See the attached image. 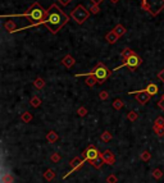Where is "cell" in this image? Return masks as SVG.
<instances>
[{"label": "cell", "mask_w": 164, "mask_h": 183, "mask_svg": "<svg viewBox=\"0 0 164 183\" xmlns=\"http://www.w3.org/2000/svg\"><path fill=\"white\" fill-rule=\"evenodd\" d=\"M72 18L76 21V23H78V24H82L85 21L89 18V16H90V10H87L86 8L83 7L82 4H80V5H77V7L72 10Z\"/></svg>", "instance_id": "obj_5"}, {"label": "cell", "mask_w": 164, "mask_h": 183, "mask_svg": "<svg viewBox=\"0 0 164 183\" xmlns=\"http://www.w3.org/2000/svg\"><path fill=\"white\" fill-rule=\"evenodd\" d=\"M86 76H92V77H95V80L98 83H104L106 81V78L110 76V71L103 63H99L90 73H87Z\"/></svg>", "instance_id": "obj_4"}, {"label": "cell", "mask_w": 164, "mask_h": 183, "mask_svg": "<svg viewBox=\"0 0 164 183\" xmlns=\"http://www.w3.org/2000/svg\"><path fill=\"white\" fill-rule=\"evenodd\" d=\"M141 8L155 17L164 9V0H141Z\"/></svg>", "instance_id": "obj_3"}, {"label": "cell", "mask_w": 164, "mask_h": 183, "mask_svg": "<svg viewBox=\"0 0 164 183\" xmlns=\"http://www.w3.org/2000/svg\"><path fill=\"white\" fill-rule=\"evenodd\" d=\"M113 31H114V32L117 33V35L119 36V37H120V36H123V35L126 33L127 29H126V27L123 26V24H117V26H115V27L113 28Z\"/></svg>", "instance_id": "obj_12"}, {"label": "cell", "mask_w": 164, "mask_h": 183, "mask_svg": "<svg viewBox=\"0 0 164 183\" xmlns=\"http://www.w3.org/2000/svg\"><path fill=\"white\" fill-rule=\"evenodd\" d=\"M118 39H119V36L115 33L113 29H112V31H109V32L105 35V40L109 42V44H115V42L118 41Z\"/></svg>", "instance_id": "obj_9"}, {"label": "cell", "mask_w": 164, "mask_h": 183, "mask_svg": "<svg viewBox=\"0 0 164 183\" xmlns=\"http://www.w3.org/2000/svg\"><path fill=\"white\" fill-rule=\"evenodd\" d=\"M108 97V94L105 92V91H103V92L100 94V99H106Z\"/></svg>", "instance_id": "obj_28"}, {"label": "cell", "mask_w": 164, "mask_h": 183, "mask_svg": "<svg viewBox=\"0 0 164 183\" xmlns=\"http://www.w3.org/2000/svg\"><path fill=\"white\" fill-rule=\"evenodd\" d=\"M58 2H59L60 4H62L63 7H67V5H68V4L72 2V0H58Z\"/></svg>", "instance_id": "obj_21"}, {"label": "cell", "mask_w": 164, "mask_h": 183, "mask_svg": "<svg viewBox=\"0 0 164 183\" xmlns=\"http://www.w3.org/2000/svg\"><path fill=\"white\" fill-rule=\"evenodd\" d=\"M31 104H32L33 106H39L40 105V100L37 99V97H33V99L31 100Z\"/></svg>", "instance_id": "obj_20"}, {"label": "cell", "mask_w": 164, "mask_h": 183, "mask_svg": "<svg viewBox=\"0 0 164 183\" xmlns=\"http://www.w3.org/2000/svg\"><path fill=\"white\" fill-rule=\"evenodd\" d=\"M150 97H151V95L149 92H146V91H138L136 94V99L140 104H146L150 100Z\"/></svg>", "instance_id": "obj_8"}, {"label": "cell", "mask_w": 164, "mask_h": 183, "mask_svg": "<svg viewBox=\"0 0 164 183\" xmlns=\"http://www.w3.org/2000/svg\"><path fill=\"white\" fill-rule=\"evenodd\" d=\"M47 138H49V140H51V141H54V140L57 138V135H55V133H54V132H50V133H49V136H47Z\"/></svg>", "instance_id": "obj_22"}, {"label": "cell", "mask_w": 164, "mask_h": 183, "mask_svg": "<svg viewBox=\"0 0 164 183\" xmlns=\"http://www.w3.org/2000/svg\"><path fill=\"white\" fill-rule=\"evenodd\" d=\"M75 58L72 57V55H65L64 58H63V60H62V63H63V65H65L67 68H71L72 65L75 64Z\"/></svg>", "instance_id": "obj_10"}, {"label": "cell", "mask_w": 164, "mask_h": 183, "mask_svg": "<svg viewBox=\"0 0 164 183\" xmlns=\"http://www.w3.org/2000/svg\"><path fill=\"white\" fill-rule=\"evenodd\" d=\"M159 106H160V109H163L164 110V96L160 99V101H159Z\"/></svg>", "instance_id": "obj_27"}, {"label": "cell", "mask_w": 164, "mask_h": 183, "mask_svg": "<svg viewBox=\"0 0 164 183\" xmlns=\"http://www.w3.org/2000/svg\"><path fill=\"white\" fill-rule=\"evenodd\" d=\"M100 12V8H99V5H96V4H91V8H90V13H92V14H98Z\"/></svg>", "instance_id": "obj_16"}, {"label": "cell", "mask_w": 164, "mask_h": 183, "mask_svg": "<svg viewBox=\"0 0 164 183\" xmlns=\"http://www.w3.org/2000/svg\"><path fill=\"white\" fill-rule=\"evenodd\" d=\"M78 114L82 115V117H83V115H86V109H85V108H81L80 110H78Z\"/></svg>", "instance_id": "obj_25"}, {"label": "cell", "mask_w": 164, "mask_h": 183, "mask_svg": "<svg viewBox=\"0 0 164 183\" xmlns=\"http://www.w3.org/2000/svg\"><path fill=\"white\" fill-rule=\"evenodd\" d=\"M113 105H114L115 109H119V108H122V106H123V102L120 101V100H115V101L113 102Z\"/></svg>", "instance_id": "obj_18"}, {"label": "cell", "mask_w": 164, "mask_h": 183, "mask_svg": "<svg viewBox=\"0 0 164 183\" xmlns=\"http://www.w3.org/2000/svg\"><path fill=\"white\" fill-rule=\"evenodd\" d=\"M30 119H31V115H30L28 113H26L25 115H23V120H26V122H28Z\"/></svg>", "instance_id": "obj_26"}, {"label": "cell", "mask_w": 164, "mask_h": 183, "mask_svg": "<svg viewBox=\"0 0 164 183\" xmlns=\"http://www.w3.org/2000/svg\"><path fill=\"white\" fill-rule=\"evenodd\" d=\"M119 2V0H110V3H113V4H117Z\"/></svg>", "instance_id": "obj_31"}, {"label": "cell", "mask_w": 164, "mask_h": 183, "mask_svg": "<svg viewBox=\"0 0 164 183\" xmlns=\"http://www.w3.org/2000/svg\"><path fill=\"white\" fill-rule=\"evenodd\" d=\"M68 19H69V17L67 16L57 4H51L49 9H47V16L44 22V26L49 29L53 35H57L67 24Z\"/></svg>", "instance_id": "obj_1"}, {"label": "cell", "mask_w": 164, "mask_h": 183, "mask_svg": "<svg viewBox=\"0 0 164 183\" xmlns=\"http://www.w3.org/2000/svg\"><path fill=\"white\" fill-rule=\"evenodd\" d=\"M145 91L153 96V95H155L158 92V86H156V85H154V83H150V85H148V87L145 88Z\"/></svg>", "instance_id": "obj_14"}, {"label": "cell", "mask_w": 164, "mask_h": 183, "mask_svg": "<svg viewBox=\"0 0 164 183\" xmlns=\"http://www.w3.org/2000/svg\"><path fill=\"white\" fill-rule=\"evenodd\" d=\"M85 156H86L87 160L94 161V160H96V159L99 157V151L96 150L95 147H89V149L86 150V152H85Z\"/></svg>", "instance_id": "obj_7"}, {"label": "cell", "mask_w": 164, "mask_h": 183, "mask_svg": "<svg viewBox=\"0 0 164 183\" xmlns=\"http://www.w3.org/2000/svg\"><path fill=\"white\" fill-rule=\"evenodd\" d=\"M141 62H142V60H141V58H140V57L137 55V54H133L132 57H130L128 59H126V60H124V63H123L122 65H119L118 68H115V71H117V69H119V68H122L123 65H126V67H130L131 69H136L137 67H138L140 64H141Z\"/></svg>", "instance_id": "obj_6"}, {"label": "cell", "mask_w": 164, "mask_h": 183, "mask_svg": "<svg viewBox=\"0 0 164 183\" xmlns=\"http://www.w3.org/2000/svg\"><path fill=\"white\" fill-rule=\"evenodd\" d=\"M103 138H104V140H109V138H110V135H109V132H105L104 135H103Z\"/></svg>", "instance_id": "obj_29"}, {"label": "cell", "mask_w": 164, "mask_h": 183, "mask_svg": "<svg viewBox=\"0 0 164 183\" xmlns=\"http://www.w3.org/2000/svg\"><path fill=\"white\" fill-rule=\"evenodd\" d=\"M91 2V4H96V5H100L103 2H104V0H90Z\"/></svg>", "instance_id": "obj_24"}, {"label": "cell", "mask_w": 164, "mask_h": 183, "mask_svg": "<svg viewBox=\"0 0 164 183\" xmlns=\"http://www.w3.org/2000/svg\"><path fill=\"white\" fill-rule=\"evenodd\" d=\"M22 17H25L26 19L30 22V27L31 26H39V24H44L46 16H47V9H44L41 5L36 2L33 3L31 7L28 8L26 13L21 14Z\"/></svg>", "instance_id": "obj_2"}, {"label": "cell", "mask_w": 164, "mask_h": 183, "mask_svg": "<svg viewBox=\"0 0 164 183\" xmlns=\"http://www.w3.org/2000/svg\"><path fill=\"white\" fill-rule=\"evenodd\" d=\"M128 119H130V120H136V119H137V114H136L135 112H131V113L128 114Z\"/></svg>", "instance_id": "obj_19"}, {"label": "cell", "mask_w": 164, "mask_h": 183, "mask_svg": "<svg viewBox=\"0 0 164 183\" xmlns=\"http://www.w3.org/2000/svg\"><path fill=\"white\" fill-rule=\"evenodd\" d=\"M156 123H158V126H163V124H164V120H163L162 118H158V120H156Z\"/></svg>", "instance_id": "obj_30"}, {"label": "cell", "mask_w": 164, "mask_h": 183, "mask_svg": "<svg viewBox=\"0 0 164 183\" xmlns=\"http://www.w3.org/2000/svg\"><path fill=\"white\" fill-rule=\"evenodd\" d=\"M33 85H35V86L37 87V88H42V87L45 86V82H44V80H42V78H36L35 82H33Z\"/></svg>", "instance_id": "obj_15"}, {"label": "cell", "mask_w": 164, "mask_h": 183, "mask_svg": "<svg viewBox=\"0 0 164 183\" xmlns=\"http://www.w3.org/2000/svg\"><path fill=\"white\" fill-rule=\"evenodd\" d=\"M4 28L7 29L8 32H16V29H17V26H16V23H14V21H7L4 23Z\"/></svg>", "instance_id": "obj_11"}, {"label": "cell", "mask_w": 164, "mask_h": 183, "mask_svg": "<svg viewBox=\"0 0 164 183\" xmlns=\"http://www.w3.org/2000/svg\"><path fill=\"white\" fill-rule=\"evenodd\" d=\"M95 82H96L95 77H92V76H87V78H86V83L89 85V86H94Z\"/></svg>", "instance_id": "obj_17"}, {"label": "cell", "mask_w": 164, "mask_h": 183, "mask_svg": "<svg viewBox=\"0 0 164 183\" xmlns=\"http://www.w3.org/2000/svg\"><path fill=\"white\" fill-rule=\"evenodd\" d=\"M158 77H159V80H162V81L164 82V69H162V71L159 72V74H158Z\"/></svg>", "instance_id": "obj_23"}, {"label": "cell", "mask_w": 164, "mask_h": 183, "mask_svg": "<svg viewBox=\"0 0 164 183\" xmlns=\"http://www.w3.org/2000/svg\"><path fill=\"white\" fill-rule=\"evenodd\" d=\"M133 54H136L135 51L132 50V49H130V47H126V49H123V51H122V59L123 60H126V59H128L130 57H132Z\"/></svg>", "instance_id": "obj_13"}]
</instances>
